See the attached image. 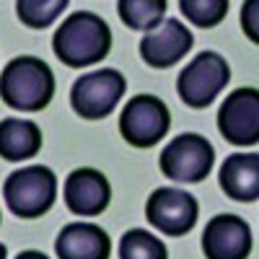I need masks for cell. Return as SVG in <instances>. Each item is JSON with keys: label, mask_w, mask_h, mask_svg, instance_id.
Returning a JSON list of instances; mask_svg holds the SVG:
<instances>
[{"label": "cell", "mask_w": 259, "mask_h": 259, "mask_svg": "<svg viewBox=\"0 0 259 259\" xmlns=\"http://www.w3.org/2000/svg\"><path fill=\"white\" fill-rule=\"evenodd\" d=\"M0 218H3V215H0Z\"/></svg>", "instance_id": "cell-22"}, {"label": "cell", "mask_w": 259, "mask_h": 259, "mask_svg": "<svg viewBox=\"0 0 259 259\" xmlns=\"http://www.w3.org/2000/svg\"><path fill=\"white\" fill-rule=\"evenodd\" d=\"M231 80V68L223 55L205 50L177 78L179 99L192 109H207Z\"/></svg>", "instance_id": "cell-4"}, {"label": "cell", "mask_w": 259, "mask_h": 259, "mask_svg": "<svg viewBox=\"0 0 259 259\" xmlns=\"http://www.w3.org/2000/svg\"><path fill=\"white\" fill-rule=\"evenodd\" d=\"M179 11L200 29L218 26L228 13V0H182Z\"/></svg>", "instance_id": "cell-19"}, {"label": "cell", "mask_w": 259, "mask_h": 259, "mask_svg": "<svg viewBox=\"0 0 259 259\" xmlns=\"http://www.w3.org/2000/svg\"><path fill=\"white\" fill-rule=\"evenodd\" d=\"M65 205L73 215H83V218H94L101 215L109 207L112 200V187L106 177L96 168H75L73 174L65 179Z\"/></svg>", "instance_id": "cell-12"}, {"label": "cell", "mask_w": 259, "mask_h": 259, "mask_svg": "<svg viewBox=\"0 0 259 259\" xmlns=\"http://www.w3.org/2000/svg\"><path fill=\"white\" fill-rule=\"evenodd\" d=\"M0 259H8V249H6V244H0Z\"/></svg>", "instance_id": "cell-21"}, {"label": "cell", "mask_w": 259, "mask_h": 259, "mask_svg": "<svg viewBox=\"0 0 259 259\" xmlns=\"http://www.w3.org/2000/svg\"><path fill=\"white\" fill-rule=\"evenodd\" d=\"M16 259H50L45 251H34V249H29V251H21Z\"/></svg>", "instance_id": "cell-20"}, {"label": "cell", "mask_w": 259, "mask_h": 259, "mask_svg": "<svg viewBox=\"0 0 259 259\" xmlns=\"http://www.w3.org/2000/svg\"><path fill=\"white\" fill-rule=\"evenodd\" d=\"M158 163L168 179L184 182V184H197V182L207 179V174L212 171L215 150L205 135L184 133V135H177L163 148Z\"/></svg>", "instance_id": "cell-7"}, {"label": "cell", "mask_w": 259, "mask_h": 259, "mask_svg": "<svg viewBox=\"0 0 259 259\" xmlns=\"http://www.w3.org/2000/svg\"><path fill=\"white\" fill-rule=\"evenodd\" d=\"M221 189L231 200L256 202L259 197V156L233 153L221 166Z\"/></svg>", "instance_id": "cell-14"}, {"label": "cell", "mask_w": 259, "mask_h": 259, "mask_svg": "<svg viewBox=\"0 0 259 259\" xmlns=\"http://www.w3.org/2000/svg\"><path fill=\"white\" fill-rule=\"evenodd\" d=\"M124 91H127V80L119 70L114 68L94 70L80 75L73 83L70 106L83 119H104L117 109Z\"/></svg>", "instance_id": "cell-5"}, {"label": "cell", "mask_w": 259, "mask_h": 259, "mask_svg": "<svg viewBox=\"0 0 259 259\" xmlns=\"http://www.w3.org/2000/svg\"><path fill=\"white\" fill-rule=\"evenodd\" d=\"M194 45L192 31L182 24L179 18H166L161 26H156L153 31H148L140 41V57L145 60V65L156 70H166L171 65H177L182 57H187V52Z\"/></svg>", "instance_id": "cell-11"}, {"label": "cell", "mask_w": 259, "mask_h": 259, "mask_svg": "<svg viewBox=\"0 0 259 259\" xmlns=\"http://www.w3.org/2000/svg\"><path fill=\"white\" fill-rule=\"evenodd\" d=\"M68 8V0H18L16 13L29 29H47Z\"/></svg>", "instance_id": "cell-18"}, {"label": "cell", "mask_w": 259, "mask_h": 259, "mask_svg": "<svg viewBox=\"0 0 259 259\" xmlns=\"http://www.w3.org/2000/svg\"><path fill=\"white\" fill-rule=\"evenodd\" d=\"M41 150V130L31 119L8 117L0 122V156L6 161H26Z\"/></svg>", "instance_id": "cell-15"}, {"label": "cell", "mask_w": 259, "mask_h": 259, "mask_svg": "<svg viewBox=\"0 0 259 259\" xmlns=\"http://www.w3.org/2000/svg\"><path fill=\"white\" fill-rule=\"evenodd\" d=\"M119 18L133 31H153L166 16V0H119Z\"/></svg>", "instance_id": "cell-16"}, {"label": "cell", "mask_w": 259, "mask_h": 259, "mask_svg": "<svg viewBox=\"0 0 259 259\" xmlns=\"http://www.w3.org/2000/svg\"><path fill=\"white\" fill-rule=\"evenodd\" d=\"M218 130L233 145H256L259 140V91L236 89L218 109Z\"/></svg>", "instance_id": "cell-9"}, {"label": "cell", "mask_w": 259, "mask_h": 259, "mask_svg": "<svg viewBox=\"0 0 259 259\" xmlns=\"http://www.w3.org/2000/svg\"><path fill=\"white\" fill-rule=\"evenodd\" d=\"M57 259H109L112 239L96 223H70L55 239Z\"/></svg>", "instance_id": "cell-13"}, {"label": "cell", "mask_w": 259, "mask_h": 259, "mask_svg": "<svg viewBox=\"0 0 259 259\" xmlns=\"http://www.w3.org/2000/svg\"><path fill=\"white\" fill-rule=\"evenodd\" d=\"M52 96L55 73L34 55L13 57L0 73V99L16 112H41Z\"/></svg>", "instance_id": "cell-2"}, {"label": "cell", "mask_w": 259, "mask_h": 259, "mask_svg": "<svg viewBox=\"0 0 259 259\" xmlns=\"http://www.w3.org/2000/svg\"><path fill=\"white\" fill-rule=\"evenodd\" d=\"M57 60L68 68H89L101 62L112 50V29L91 11H75L62 21L52 36Z\"/></svg>", "instance_id": "cell-1"}, {"label": "cell", "mask_w": 259, "mask_h": 259, "mask_svg": "<svg viewBox=\"0 0 259 259\" xmlns=\"http://www.w3.org/2000/svg\"><path fill=\"white\" fill-rule=\"evenodd\" d=\"M3 197L13 215L24 221L47 215L57 197V177L47 166H26L18 168L6 179Z\"/></svg>", "instance_id": "cell-3"}, {"label": "cell", "mask_w": 259, "mask_h": 259, "mask_svg": "<svg viewBox=\"0 0 259 259\" xmlns=\"http://www.w3.org/2000/svg\"><path fill=\"white\" fill-rule=\"evenodd\" d=\"M168 127H171V112L153 94L133 96L119 114V133L135 148H153L166 138Z\"/></svg>", "instance_id": "cell-6"}, {"label": "cell", "mask_w": 259, "mask_h": 259, "mask_svg": "<svg viewBox=\"0 0 259 259\" xmlns=\"http://www.w3.org/2000/svg\"><path fill=\"white\" fill-rule=\"evenodd\" d=\"M251 246V228L239 215H215L202 231V251L207 259H249Z\"/></svg>", "instance_id": "cell-10"}, {"label": "cell", "mask_w": 259, "mask_h": 259, "mask_svg": "<svg viewBox=\"0 0 259 259\" xmlns=\"http://www.w3.org/2000/svg\"><path fill=\"white\" fill-rule=\"evenodd\" d=\"M148 223L166 236H184L200 218V205L194 194L174 187H158L145 202Z\"/></svg>", "instance_id": "cell-8"}, {"label": "cell", "mask_w": 259, "mask_h": 259, "mask_svg": "<svg viewBox=\"0 0 259 259\" xmlns=\"http://www.w3.org/2000/svg\"><path fill=\"white\" fill-rule=\"evenodd\" d=\"M119 259H168L166 244L145 228H130L119 241Z\"/></svg>", "instance_id": "cell-17"}]
</instances>
